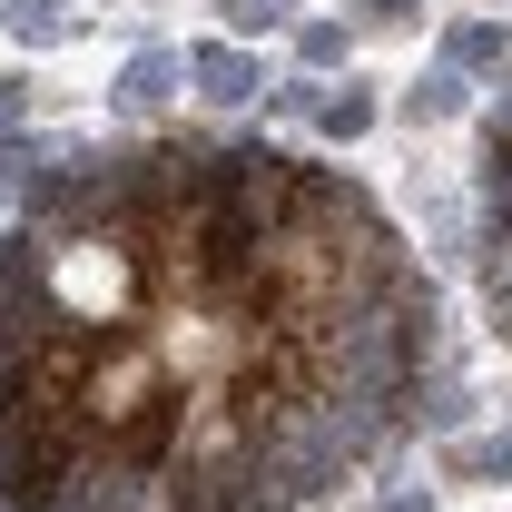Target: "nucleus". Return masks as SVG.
Instances as JSON below:
<instances>
[{"label": "nucleus", "instance_id": "obj_2", "mask_svg": "<svg viewBox=\"0 0 512 512\" xmlns=\"http://www.w3.org/2000/svg\"><path fill=\"white\" fill-rule=\"evenodd\" d=\"M483 306L512 345V99L483 128Z\"/></svg>", "mask_w": 512, "mask_h": 512}, {"label": "nucleus", "instance_id": "obj_1", "mask_svg": "<svg viewBox=\"0 0 512 512\" xmlns=\"http://www.w3.org/2000/svg\"><path fill=\"white\" fill-rule=\"evenodd\" d=\"M434 375L444 286L306 148H89L0 227V512H316Z\"/></svg>", "mask_w": 512, "mask_h": 512}]
</instances>
